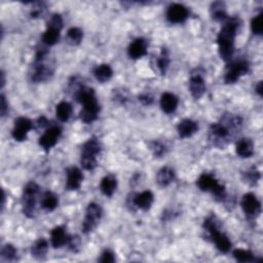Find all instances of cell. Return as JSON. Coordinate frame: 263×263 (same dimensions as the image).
Listing matches in <instances>:
<instances>
[{
  "label": "cell",
  "instance_id": "74e56055",
  "mask_svg": "<svg viewBox=\"0 0 263 263\" xmlns=\"http://www.w3.org/2000/svg\"><path fill=\"white\" fill-rule=\"evenodd\" d=\"M67 246L72 252L77 253L81 247L80 238L78 237V235H72V237H69L68 242H67Z\"/></svg>",
  "mask_w": 263,
  "mask_h": 263
},
{
  "label": "cell",
  "instance_id": "d6986e66",
  "mask_svg": "<svg viewBox=\"0 0 263 263\" xmlns=\"http://www.w3.org/2000/svg\"><path fill=\"white\" fill-rule=\"evenodd\" d=\"M177 131L180 138L186 139L192 137V136H193L198 131V124L196 122L192 120H183L182 122L179 123Z\"/></svg>",
  "mask_w": 263,
  "mask_h": 263
},
{
  "label": "cell",
  "instance_id": "6da1fadb",
  "mask_svg": "<svg viewBox=\"0 0 263 263\" xmlns=\"http://www.w3.org/2000/svg\"><path fill=\"white\" fill-rule=\"evenodd\" d=\"M243 124L242 117L234 114L224 115L221 122L212 123L209 130L210 141L219 148H224L231 139V131L239 130Z\"/></svg>",
  "mask_w": 263,
  "mask_h": 263
},
{
  "label": "cell",
  "instance_id": "f1b7e54d",
  "mask_svg": "<svg viewBox=\"0 0 263 263\" xmlns=\"http://www.w3.org/2000/svg\"><path fill=\"white\" fill-rule=\"evenodd\" d=\"M72 112H73V109H72L71 104L66 101L60 102L57 105L56 115L60 122H63V123L68 122L72 115Z\"/></svg>",
  "mask_w": 263,
  "mask_h": 263
},
{
  "label": "cell",
  "instance_id": "f546056e",
  "mask_svg": "<svg viewBox=\"0 0 263 263\" xmlns=\"http://www.w3.org/2000/svg\"><path fill=\"white\" fill-rule=\"evenodd\" d=\"M60 29H57L55 27L48 26L47 30L42 35V42L49 47L55 45L60 39Z\"/></svg>",
  "mask_w": 263,
  "mask_h": 263
},
{
  "label": "cell",
  "instance_id": "ba28073f",
  "mask_svg": "<svg viewBox=\"0 0 263 263\" xmlns=\"http://www.w3.org/2000/svg\"><path fill=\"white\" fill-rule=\"evenodd\" d=\"M39 193V186L37 183L31 182L27 183L23 190L22 195V207L23 213L28 218H33L35 216L36 202H37V195Z\"/></svg>",
  "mask_w": 263,
  "mask_h": 263
},
{
  "label": "cell",
  "instance_id": "603a6c76",
  "mask_svg": "<svg viewBox=\"0 0 263 263\" xmlns=\"http://www.w3.org/2000/svg\"><path fill=\"white\" fill-rule=\"evenodd\" d=\"M235 151L239 157L243 158H251L254 153V144L250 138H243L238 141Z\"/></svg>",
  "mask_w": 263,
  "mask_h": 263
},
{
  "label": "cell",
  "instance_id": "8992f818",
  "mask_svg": "<svg viewBox=\"0 0 263 263\" xmlns=\"http://www.w3.org/2000/svg\"><path fill=\"white\" fill-rule=\"evenodd\" d=\"M102 150V146L98 139H88L81 148L80 164L87 171H93L97 167V157Z\"/></svg>",
  "mask_w": 263,
  "mask_h": 263
},
{
  "label": "cell",
  "instance_id": "7402d4cb",
  "mask_svg": "<svg viewBox=\"0 0 263 263\" xmlns=\"http://www.w3.org/2000/svg\"><path fill=\"white\" fill-rule=\"evenodd\" d=\"M176 177L175 171L171 167L161 168L157 174V182L161 187H167L172 182H174Z\"/></svg>",
  "mask_w": 263,
  "mask_h": 263
},
{
  "label": "cell",
  "instance_id": "44dd1931",
  "mask_svg": "<svg viewBox=\"0 0 263 263\" xmlns=\"http://www.w3.org/2000/svg\"><path fill=\"white\" fill-rule=\"evenodd\" d=\"M69 235L66 233L64 228L62 226H57L51 232V243L53 248H61L67 245Z\"/></svg>",
  "mask_w": 263,
  "mask_h": 263
},
{
  "label": "cell",
  "instance_id": "2e32d148",
  "mask_svg": "<svg viewBox=\"0 0 263 263\" xmlns=\"http://www.w3.org/2000/svg\"><path fill=\"white\" fill-rule=\"evenodd\" d=\"M189 90L192 96L198 100L201 99L206 92V85L204 78L199 74H193L189 79Z\"/></svg>",
  "mask_w": 263,
  "mask_h": 263
},
{
  "label": "cell",
  "instance_id": "ffe728a7",
  "mask_svg": "<svg viewBox=\"0 0 263 263\" xmlns=\"http://www.w3.org/2000/svg\"><path fill=\"white\" fill-rule=\"evenodd\" d=\"M179 104V100L177 96L172 93H164L160 98V107L162 111L167 114L175 112Z\"/></svg>",
  "mask_w": 263,
  "mask_h": 263
},
{
  "label": "cell",
  "instance_id": "9c48e42d",
  "mask_svg": "<svg viewBox=\"0 0 263 263\" xmlns=\"http://www.w3.org/2000/svg\"><path fill=\"white\" fill-rule=\"evenodd\" d=\"M103 216V209L97 203H90L88 204L87 211H86V217L83 222V231L84 233L88 234L92 232L101 220Z\"/></svg>",
  "mask_w": 263,
  "mask_h": 263
},
{
  "label": "cell",
  "instance_id": "e575fe53",
  "mask_svg": "<svg viewBox=\"0 0 263 263\" xmlns=\"http://www.w3.org/2000/svg\"><path fill=\"white\" fill-rule=\"evenodd\" d=\"M243 179H244L245 182L248 183V184L255 185L260 179V172L258 170H256L255 168H252L244 174Z\"/></svg>",
  "mask_w": 263,
  "mask_h": 263
},
{
  "label": "cell",
  "instance_id": "277c9868",
  "mask_svg": "<svg viewBox=\"0 0 263 263\" xmlns=\"http://www.w3.org/2000/svg\"><path fill=\"white\" fill-rule=\"evenodd\" d=\"M204 229L215 243L217 249L222 253H228L231 249V242L228 235L220 232L215 216H210L204 221Z\"/></svg>",
  "mask_w": 263,
  "mask_h": 263
},
{
  "label": "cell",
  "instance_id": "ac0fdd59",
  "mask_svg": "<svg viewBox=\"0 0 263 263\" xmlns=\"http://www.w3.org/2000/svg\"><path fill=\"white\" fill-rule=\"evenodd\" d=\"M129 56L131 59L137 60L144 57L147 53V41L144 38L135 39L129 47Z\"/></svg>",
  "mask_w": 263,
  "mask_h": 263
},
{
  "label": "cell",
  "instance_id": "5b68a950",
  "mask_svg": "<svg viewBox=\"0 0 263 263\" xmlns=\"http://www.w3.org/2000/svg\"><path fill=\"white\" fill-rule=\"evenodd\" d=\"M48 56V51L45 49H39L36 52L33 71L31 73V79L34 83H43L49 80L53 74V68L45 63Z\"/></svg>",
  "mask_w": 263,
  "mask_h": 263
},
{
  "label": "cell",
  "instance_id": "4316f807",
  "mask_svg": "<svg viewBox=\"0 0 263 263\" xmlns=\"http://www.w3.org/2000/svg\"><path fill=\"white\" fill-rule=\"evenodd\" d=\"M94 75L98 81L103 84L108 80H110V78L113 75V70L110 65L101 64L95 68Z\"/></svg>",
  "mask_w": 263,
  "mask_h": 263
},
{
  "label": "cell",
  "instance_id": "30bf717a",
  "mask_svg": "<svg viewBox=\"0 0 263 263\" xmlns=\"http://www.w3.org/2000/svg\"><path fill=\"white\" fill-rule=\"evenodd\" d=\"M250 70L249 63L245 60H240V61H235L231 63L230 66L228 68V71H226L225 76H224V81L225 84H234L244 75L248 74V72Z\"/></svg>",
  "mask_w": 263,
  "mask_h": 263
},
{
  "label": "cell",
  "instance_id": "f6af8a7d",
  "mask_svg": "<svg viewBox=\"0 0 263 263\" xmlns=\"http://www.w3.org/2000/svg\"><path fill=\"white\" fill-rule=\"evenodd\" d=\"M49 124V121L47 120V117L44 116H40L39 119L36 122V125L38 126V128H44V126H47Z\"/></svg>",
  "mask_w": 263,
  "mask_h": 263
},
{
  "label": "cell",
  "instance_id": "7bdbcfd3",
  "mask_svg": "<svg viewBox=\"0 0 263 263\" xmlns=\"http://www.w3.org/2000/svg\"><path fill=\"white\" fill-rule=\"evenodd\" d=\"M0 112H1V116H5V114L8 111V104L6 102V99L4 95H1V105H0Z\"/></svg>",
  "mask_w": 263,
  "mask_h": 263
},
{
  "label": "cell",
  "instance_id": "60d3db41",
  "mask_svg": "<svg viewBox=\"0 0 263 263\" xmlns=\"http://www.w3.org/2000/svg\"><path fill=\"white\" fill-rule=\"evenodd\" d=\"M139 101L145 105V106H149L153 103L154 99H153V96L149 93H143L139 96Z\"/></svg>",
  "mask_w": 263,
  "mask_h": 263
},
{
  "label": "cell",
  "instance_id": "d4e9b609",
  "mask_svg": "<svg viewBox=\"0 0 263 263\" xmlns=\"http://www.w3.org/2000/svg\"><path fill=\"white\" fill-rule=\"evenodd\" d=\"M117 187V180L114 175H107L105 176L100 184V189L104 195L112 196L115 193Z\"/></svg>",
  "mask_w": 263,
  "mask_h": 263
},
{
  "label": "cell",
  "instance_id": "7c38bea8",
  "mask_svg": "<svg viewBox=\"0 0 263 263\" xmlns=\"http://www.w3.org/2000/svg\"><path fill=\"white\" fill-rule=\"evenodd\" d=\"M33 128V123L27 117H19L16 120L14 129L12 132L13 138L18 142H23L27 139V135Z\"/></svg>",
  "mask_w": 263,
  "mask_h": 263
},
{
  "label": "cell",
  "instance_id": "b9f144b4",
  "mask_svg": "<svg viewBox=\"0 0 263 263\" xmlns=\"http://www.w3.org/2000/svg\"><path fill=\"white\" fill-rule=\"evenodd\" d=\"M113 95H114V100L116 102H120L122 104L125 103L126 101H128V96L125 95V93L123 92V90H119V89H114L113 92Z\"/></svg>",
  "mask_w": 263,
  "mask_h": 263
},
{
  "label": "cell",
  "instance_id": "4dcf8cb0",
  "mask_svg": "<svg viewBox=\"0 0 263 263\" xmlns=\"http://www.w3.org/2000/svg\"><path fill=\"white\" fill-rule=\"evenodd\" d=\"M157 65L161 75H165L170 65V56L167 49H162L159 57L157 59Z\"/></svg>",
  "mask_w": 263,
  "mask_h": 263
},
{
  "label": "cell",
  "instance_id": "bcb514c9",
  "mask_svg": "<svg viewBox=\"0 0 263 263\" xmlns=\"http://www.w3.org/2000/svg\"><path fill=\"white\" fill-rule=\"evenodd\" d=\"M256 93L259 96H262V94H263V84H262V81H259L258 85L256 86Z\"/></svg>",
  "mask_w": 263,
  "mask_h": 263
},
{
  "label": "cell",
  "instance_id": "83f0119b",
  "mask_svg": "<svg viewBox=\"0 0 263 263\" xmlns=\"http://www.w3.org/2000/svg\"><path fill=\"white\" fill-rule=\"evenodd\" d=\"M48 250H49L48 241L45 239H43V238H41V239L36 241L34 243L33 246L31 247V254H32L33 257L41 259L45 255H47Z\"/></svg>",
  "mask_w": 263,
  "mask_h": 263
},
{
  "label": "cell",
  "instance_id": "3957f363",
  "mask_svg": "<svg viewBox=\"0 0 263 263\" xmlns=\"http://www.w3.org/2000/svg\"><path fill=\"white\" fill-rule=\"evenodd\" d=\"M75 99L84 106L80 112V120L85 123H92L97 121L100 112V105L95 90L84 86L79 87L75 92Z\"/></svg>",
  "mask_w": 263,
  "mask_h": 263
},
{
  "label": "cell",
  "instance_id": "8fae6325",
  "mask_svg": "<svg viewBox=\"0 0 263 263\" xmlns=\"http://www.w3.org/2000/svg\"><path fill=\"white\" fill-rule=\"evenodd\" d=\"M241 206L244 213L246 214V216L250 219L256 218L261 212V204L259 199L255 194L251 193H246L243 196Z\"/></svg>",
  "mask_w": 263,
  "mask_h": 263
},
{
  "label": "cell",
  "instance_id": "7dc6e473",
  "mask_svg": "<svg viewBox=\"0 0 263 263\" xmlns=\"http://www.w3.org/2000/svg\"><path fill=\"white\" fill-rule=\"evenodd\" d=\"M5 85V74H4V72L2 71L1 72V88H3Z\"/></svg>",
  "mask_w": 263,
  "mask_h": 263
},
{
  "label": "cell",
  "instance_id": "e0dca14e",
  "mask_svg": "<svg viewBox=\"0 0 263 263\" xmlns=\"http://www.w3.org/2000/svg\"><path fill=\"white\" fill-rule=\"evenodd\" d=\"M153 201H154L153 193L150 190H146V192L136 194L132 199V203L136 208L140 209V210L148 211L153 204Z\"/></svg>",
  "mask_w": 263,
  "mask_h": 263
},
{
  "label": "cell",
  "instance_id": "9a60e30c",
  "mask_svg": "<svg viewBox=\"0 0 263 263\" xmlns=\"http://www.w3.org/2000/svg\"><path fill=\"white\" fill-rule=\"evenodd\" d=\"M84 175L81 171L76 168L72 167L67 170V181H66V189L69 192H74L80 188L81 183H83Z\"/></svg>",
  "mask_w": 263,
  "mask_h": 263
},
{
  "label": "cell",
  "instance_id": "d6a6232c",
  "mask_svg": "<svg viewBox=\"0 0 263 263\" xmlns=\"http://www.w3.org/2000/svg\"><path fill=\"white\" fill-rule=\"evenodd\" d=\"M232 255L235 258V260L239 261V262H254V261H256L255 256H254L253 253L249 250L235 249L232 252Z\"/></svg>",
  "mask_w": 263,
  "mask_h": 263
},
{
  "label": "cell",
  "instance_id": "484cf974",
  "mask_svg": "<svg viewBox=\"0 0 263 263\" xmlns=\"http://www.w3.org/2000/svg\"><path fill=\"white\" fill-rule=\"evenodd\" d=\"M210 13L212 19L216 22H225L228 20V13H226V6L224 2L216 1L212 3Z\"/></svg>",
  "mask_w": 263,
  "mask_h": 263
},
{
  "label": "cell",
  "instance_id": "d590c367",
  "mask_svg": "<svg viewBox=\"0 0 263 263\" xmlns=\"http://www.w3.org/2000/svg\"><path fill=\"white\" fill-rule=\"evenodd\" d=\"M251 30L255 35H262L263 32V14L260 13L251 21Z\"/></svg>",
  "mask_w": 263,
  "mask_h": 263
},
{
  "label": "cell",
  "instance_id": "52a82bcc",
  "mask_svg": "<svg viewBox=\"0 0 263 263\" xmlns=\"http://www.w3.org/2000/svg\"><path fill=\"white\" fill-rule=\"evenodd\" d=\"M198 188L203 192H210L217 202H223L226 198V190L224 185L220 184L212 174L204 173L196 181Z\"/></svg>",
  "mask_w": 263,
  "mask_h": 263
},
{
  "label": "cell",
  "instance_id": "5bb4252c",
  "mask_svg": "<svg viewBox=\"0 0 263 263\" xmlns=\"http://www.w3.org/2000/svg\"><path fill=\"white\" fill-rule=\"evenodd\" d=\"M188 16H189V12L187 10V7H185L182 4L174 3V4H171L168 7L167 19L170 23H174V24L183 23L184 21H186Z\"/></svg>",
  "mask_w": 263,
  "mask_h": 263
},
{
  "label": "cell",
  "instance_id": "f35d334b",
  "mask_svg": "<svg viewBox=\"0 0 263 263\" xmlns=\"http://www.w3.org/2000/svg\"><path fill=\"white\" fill-rule=\"evenodd\" d=\"M48 26L55 27V28L61 30L62 27H63V19H62L61 15H58V14L53 15L48 22Z\"/></svg>",
  "mask_w": 263,
  "mask_h": 263
},
{
  "label": "cell",
  "instance_id": "8d00e7d4",
  "mask_svg": "<svg viewBox=\"0 0 263 263\" xmlns=\"http://www.w3.org/2000/svg\"><path fill=\"white\" fill-rule=\"evenodd\" d=\"M149 147H150V150L153 153V156L157 157V158L162 157L166 153V151H167L166 145H164V144H162L159 141H152V142H150L149 143Z\"/></svg>",
  "mask_w": 263,
  "mask_h": 263
},
{
  "label": "cell",
  "instance_id": "1f68e13d",
  "mask_svg": "<svg viewBox=\"0 0 263 263\" xmlns=\"http://www.w3.org/2000/svg\"><path fill=\"white\" fill-rule=\"evenodd\" d=\"M84 38V33L77 27H72L67 31V41L71 45H78Z\"/></svg>",
  "mask_w": 263,
  "mask_h": 263
},
{
  "label": "cell",
  "instance_id": "7a4b0ae2",
  "mask_svg": "<svg viewBox=\"0 0 263 263\" xmlns=\"http://www.w3.org/2000/svg\"><path fill=\"white\" fill-rule=\"evenodd\" d=\"M240 23L241 22L238 18L228 19L224 22L218 36H217V43H218L220 57L225 62L230 61L233 56L234 40Z\"/></svg>",
  "mask_w": 263,
  "mask_h": 263
},
{
  "label": "cell",
  "instance_id": "836d02e7",
  "mask_svg": "<svg viewBox=\"0 0 263 263\" xmlns=\"http://www.w3.org/2000/svg\"><path fill=\"white\" fill-rule=\"evenodd\" d=\"M1 258L2 260H5V261H13L17 258V255H18V251L16 249L15 246H13V245L11 244H6L4 245V246L2 247L1 249Z\"/></svg>",
  "mask_w": 263,
  "mask_h": 263
},
{
  "label": "cell",
  "instance_id": "cb8c5ba5",
  "mask_svg": "<svg viewBox=\"0 0 263 263\" xmlns=\"http://www.w3.org/2000/svg\"><path fill=\"white\" fill-rule=\"evenodd\" d=\"M58 205H59V198L55 193H53L52 192H45L42 194V197L40 199V206L44 211H47V212L55 211Z\"/></svg>",
  "mask_w": 263,
  "mask_h": 263
},
{
  "label": "cell",
  "instance_id": "ab89813d",
  "mask_svg": "<svg viewBox=\"0 0 263 263\" xmlns=\"http://www.w3.org/2000/svg\"><path fill=\"white\" fill-rule=\"evenodd\" d=\"M99 261L102 262V263H113L115 261V256L111 251L105 250L101 254V257L99 258Z\"/></svg>",
  "mask_w": 263,
  "mask_h": 263
},
{
  "label": "cell",
  "instance_id": "ee69618b",
  "mask_svg": "<svg viewBox=\"0 0 263 263\" xmlns=\"http://www.w3.org/2000/svg\"><path fill=\"white\" fill-rule=\"evenodd\" d=\"M43 12V8H42V4L38 3V6H36L34 7L32 12H31V17L32 18H38Z\"/></svg>",
  "mask_w": 263,
  "mask_h": 263
},
{
  "label": "cell",
  "instance_id": "4fadbf2b",
  "mask_svg": "<svg viewBox=\"0 0 263 263\" xmlns=\"http://www.w3.org/2000/svg\"><path fill=\"white\" fill-rule=\"evenodd\" d=\"M62 130L58 125H53L49 128L45 133L39 138V145L44 149L49 151L57 144L59 138L61 137Z\"/></svg>",
  "mask_w": 263,
  "mask_h": 263
}]
</instances>
